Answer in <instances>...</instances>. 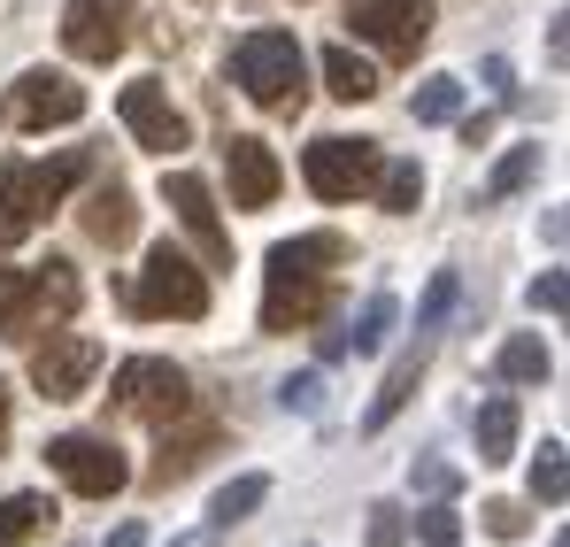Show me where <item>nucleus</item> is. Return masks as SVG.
I'll list each match as a JSON object with an SVG mask.
<instances>
[{
    "instance_id": "dca6fc26",
    "label": "nucleus",
    "mask_w": 570,
    "mask_h": 547,
    "mask_svg": "<svg viewBox=\"0 0 570 547\" xmlns=\"http://www.w3.org/2000/svg\"><path fill=\"white\" fill-rule=\"evenodd\" d=\"M86 232H94L100 247H131V232H139V208H131V185H116V178H100L94 193H86Z\"/></svg>"
},
{
    "instance_id": "b1692460",
    "label": "nucleus",
    "mask_w": 570,
    "mask_h": 547,
    "mask_svg": "<svg viewBox=\"0 0 570 547\" xmlns=\"http://www.w3.org/2000/svg\"><path fill=\"white\" fill-rule=\"evenodd\" d=\"M409 116H416V124H455V116H463V86H455V78H424L416 100H409Z\"/></svg>"
},
{
    "instance_id": "2eb2a0df",
    "label": "nucleus",
    "mask_w": 570,
    "mask_h": 547,
    "mask_svg": "<svg viewBox=\"0 0 570 547\" xmlns=\"http://www.w3.org/2000/svg\"><path fill=\"white\" fill-rule=\"evenodd\" d=\"M224 178H232V208H271L285 170L263 139H224Z\"/></svg>"
},
{
    "instance_id": "393cba45",
    "label": "nucleus",
    "mask_w": 570,
    "mask_h": 547,
    "mask_svg": "<svg viewBox=\"0 0 570 547\" xmlns=\"http://www.w3.org/2000/svg\"><path fill=\"white\" fill-rule=\"evenodd\" d=\"M371 193H379V201H385V208H393V216H409V208L424 201V170H416V163H385V170H379V185H371Z\"/></svg>"
},
{
    "instance_id": "6e6552de",
    "label": "nucleus",
    "mask_w": 570,
    "mask_h": 547,
    "mask_svg": "<svg viewBox=\"0 0 570 547\" xmlns=\"http://www.w3.org/2000/svg\"><path fill=\"white\" fill-rule=\"evenodd\" d=\"M379 170H385L379 139H316V147L301 155V178H308L316 201H363V193L379 185Z\"/></svg>"
},
{
    "instance_id": "f257e3e1",
    "label": "nucleus",
    "mask_w": 570,
    "mask_h": 547,
    "mask_svg": "<svg viewBox=\"0 0 570 547\" xmlns=\"http://www.w3.org/2000/svg\"><path fill=\"white\" fill-rule=\"evenodd\" d=\"M340 263H347V240L340 232H301L271 247V271H263V332H308L332 293H340Z\"/></svg>"
},
{
    "instance_id": "5701e85b",
    "label": "nucleus",
    "mask_w": 570,
    "mask_h": 547,
    "mask_svg": "<svg viewBox=\"0 0 570 547\" xmlns=\"http://www.w3.org/2000/svg\"><path fill=\"white\" fill-rule=\"evenodd\" d=\"M501 378H509V385H548V378H556V355H548L532 332H517V340L501 348Z\"/></svg>"
},
{
    "instance_id": "4c0bfd02",
    "label": "nucleus",
    "mask_w": 570,
    "mask_h": 547,
    "mask_svg": "<svg viewBox=\"0 0 570 547\" xmlns=\"http://www.w3.org/2000/svg\"><path fill=\"white\" fill-rule=\"evenodd\" d=\"M0 448H8V385H0Z\"/></svg>"
},
{
    "instance_id": "6ab92c4d",
    "label": "nucleus",
    "mask_w": 570,
    "mask_h": 547,
    "mask_svg": "<svg viewBox=\"0 0 570 547\" xmlns=\"http://www.w3.org/2000/svg\"><path fill=\"white\" fill-rule=\"evenodd\" d=\"M517 432H524L517 401H509V393H493V401L478 409V462H509V456H517Z\"/></svg>"
},
{
    "instance_id": "7ed1b4c3",
    "label": "nucleus",
    "mask_w": 570,
    "mask_h": 547,
    "mask_svg": "<svg viewBox=\"0 0 570 547\" xmlns=\"http://www.w3.org/2000/svg\"><path fill=\"white\" fill-rule=\"evenodd\" d=\"M86 178H94V155L86 147H70L55 163H8L0 170V247H23L70 201V185H86Z\"/></svg>"
},
{
    "instance_id": "aec40b11",
    "label": "nucleus",
    "mask_w": 570,
    "mask_h": 547,
    "mask_svg": "<svg viewBox=\"0 0 570 547\" xmlns=\"http://www.w3.org/2000/svg\"><path fill=\"white\" fill-rule=\"evenodd\" d=\"M216 448V424H200V432H186V440H170L163 432V456L147 462V486H178V478H193V462Z\"/></svg>"
},
{
    "instance_id": "ddd939ff",
    "label": "nucleus",
    "mask_w": 570,
    "mask_h": 547,
    "mask_svg": "<svg viewBox=\"0 0 570 547\" xmlns=\"http://www.w3.org/2000/svg\"><path fill=\"white\" fill-rule=\"evenodd\" d=\"M62 47L78 62H116L124 55V0H70L62 8Z\"/></svg>"
},
{
    "instance_id": "a878e982",
    "label": "nucleus",
    "mask_w": 570,
    "mask_h": 547,
    "mask_svg": "<svg viewBox=\"0 0 570 547\" xmlns=\"http://www.w3.org/2000/svg\"><path fill=\"white\" fill-rule=\"evenodd\" d=\"M385 332H393V293H371V309H363V324H347V355H379Z\"/></svg>"
},
{
    "instance_id": "bb28decb",
    "label": "nucleus",
    "mask_w": 570,
    "mask_h": 547,
    "mask_svg": "<svg viewBox=\"0 0 570 547\" xmlns=\"http://www.w3.org/2000/svg\"><path fill=\"white\" fill-rule=\"evenodd\" d=\"M563 494H570V470H563V440H548V448L532 456V501H548V509H556Z\"/></svg>"
},
{
    "instance_id": "72a5a7b5",
    "label": "nucleus",
    "mask_w": 570,
    "mask_h": 547,
    "mask_svg": "<svg viewBox=\"0 0 570 547\" xmlns=\"http://www.w3.org/2000/svg\"><path fill=\"white\" fill-rule=\"evenodd\" d=\"M416 486H424V494H440V501H448V494H455V486H463V470H455V462H440V456H424V462H416Z\"/></svg>"
},
{
    "instance_id": "7c9ffc66",
    "label": "nucleus",
    "mask_w": 570,
    "mask_h": 547,
    "mask_svg": "<svg viewBox=\"0 0 570 547\" xmlns=\"http://www.w3.org/2000/svg\"><path fill=\"white\" fill-rule=\"evenodd\" d=\"M416 533H424V547H463V517L440 501V509H424V517H416Z\"/></svg>"
},
{
    "instance_id": "412c9836",
    "label": "nucleus",
    "mask_w": 570,
    "mask_h": 547,
    "mask_svg": "<svg viewBox=\"0 0 570 547\" xmlns=\"http://www.w3.org/2000/svg\"><path fill=\"white\" fill-rule=\"evenodd\" d=\"M324 92H332V100H371V92H379V70H371L355 47H324Z\"/></svg>"
},
{
    "instance_id": "9b49d317",
    "label": "nucleus",
    "mask_w": 570,
    "mask_h": 547,
    "mask_svg": "<svg viewBox=\"0 0 570 547\" xmlns=\"http://www.w3.org/2000/svg\"><path fill=\"white\" fill-rule=\"evenodd\" d=\"M116 116H124V131H131L147 155H178L193 139V124L170 108V92L155 86V78H131V86L116 92Z\"/></svg>"
},
{
    "instance_id": "cd10ccee",
    "label": "nucleus",
    "mask_w": 570,
    "mask_h": 547,
    "mask_svg": "<svg viewBox=\"0 0 570 547\" xmlns=\"http://www.w3.org/2000/svg\"><path fill=\"white\" fill-rule=\"evenodd\" d=\"M532 178H540V147H509V155H501V170L485 178V193L501 201V193H524Z\"/></svg>"
},
{
    "instance_id": "473e14b6",
    "label": "nucleus",
    "mask_w": 570,
    "mask_h": 547,
    "mask_svg": "<svg viewBox=\"0 0 570 547\" xmlns=\"http://www.w3.org/2000/svg\"><path fill=\"white\" fill-rule=\"evenodd\" d=\"M524 525H532V517H524L517 501H485V533H493V540H524Z\"/></svg>"
},
{
    "instance_id": "2f4dec72",
    "label": "nucleus",
    "mask_w": 570,
    "mask_h": 547,
    "mask_svg": "<svg viewBox=\"0 0 570 547\" xmlns=\"http://www.w3.org/2000/svg\"><path fill=\"white\" fill-rule=\"evenodd\" d=\"M524 301H532L540 316H563V309H570V277H563V271H540V277H532V293H524Z\"/></svg>"
},
{
    "instance_id": "f704fd0d",
    "label": "nucleus",
    "mask_w": 570,
    "mask_h": 547,
    "mask_svg": "<svg viewBox=\"0 0 570 547\" xmlns=\"http://www.w3.org/2000/svg\"><path fill=\"white\" fill-rule=\"evenodd\" d=\"M401 540H409V517H401L393 501H379V509H371V547H401Z\"/></svg>"
},
{
    "instance_id": "4be33fe9",
    "label": "nucleus",
    "mask_w": 570,
    "mask_h": 547,
    "mask_svg": "<svg viewBox=\"0 0 570 547\" xmlns=\"http://www.w3.org/2000/svg\"><path fill=\"white\" fill-rule=\"evenodd\" d=\"M47 517H55V509H47V494H8V501H0V547L39 540V533H47Z\"/></svg>"
},
{
    "instance_id": "c756f323",
    "label": "nucleus",
    "mask_w": 570,
    "mask_h": 547,
    "mask_svg": "<svg viewBox=\"0 0 570 547\" xmlns=\"http://www.w3.org/2000/svg\"><path fill=\"white\" fill-rule=\"evenodd\" d=\"M448 309H455V271H432V285H424V309H416V332H432Z\"/></svg>"
},
{
    "instance_id": "20e7f679",
    "label": "nucleus",
    "mask_w": 570,
    "mask_h": 547,
    "mask_svg": "<svg viewBox=\"0 0 570 547\" xmlns=\"http://www.w3.org/2000/svg\"><path fill=\"white\" fill-rule=\"evenodd\" d=\"M232 78H239V92H247L255 108H301V92H308V55H301L293 31H247V39L232 47Z\"/></svg>"
},
{
    "instance_id": "f03ea898",
    "label": "nucleus",
    "mask_w": 570,
    "mask_h": 547,
    "mask_svg": "<svg viewBox=\"0 0 570 547\" xmlns=\"http://www.w3.org/2000/svg\"><path fill=\"white\" fill-rule=\"evenodd\" d=\"M78 301H86V285H78V263H62V255H47V263H0V340L31 348L39 332L70 324Z\"/></svg>"
},
{
    "instance_id": "f3484780",
    "label": "nucleus",
    "mask_w": 570,
    "mask_h": 547,
    "mask_svg": "<svg viewBox=\"0 0 570 547\" xmlns=\"http://www.w3.org/2000/svg\"><path fill=\"white\" fill-rule=\"evenodd\" d=\"M424 363H432V348H424V340H416V348H409V355H401V363L385 370L379 401H371V409H363V432H385V424H393V417H401V409H409V393H416V385H424Z\"/></svg>"
},
{
    "instance_id": "f8f14e48",
    "label": "nucleus",
    "mask_w": 570,
    "mask_h": 547,
    "mask_svg": "<svg viewBox=\"0 0 570 547\" xmlns=\"http://www.w3.org/2000/svg\"><path fill=\"white\" fill-rule=\"evenodd\" d=\"M163 201L178 208V224L193 232L200 263H216V271H224V263H232V232H224V216H216V193L193 178V170H170V178H163Z\"/></svg>"
},
{
    "instance_id": "c85d7f7f",
    "label": "nucleus",
    "mask_w": 570,
    "mask_h": 547,
    "mask_svg": "<svg viewBox=\"0 0 570 547\" xmlns=\"http://www.w3.org/2000/svg\"><path fill=\"white\" fill-rule=\"evenodd\" d=\"M278 401L293 409V417H316V409H324V378H316V370H301V378H285V385H278Z\"/></svg>"
},
{
    "instance_id": "4468645a",
    "label": "nucleus",
    "mask_w": 570,
    "mask_h": 547,
    "mask_svg": "<svg viewBox=\"0 0 570 547\" xmlns=\"http://www.w3.org/2000/svg\"><path fill=\"white\" fill-rule=\"evenodd\" d=\"M16 116H23L31 131H47V124H78V116H86V86L62 78V70H23V78H16Z\"/></svg>"
},
{
    "instance_id": "a211bd4d",
    "label": "nucleus",
    "mask_w": 570,
    "mask_h": 547,
    "mask_svg": "<svg viewBox=\"0 0 570 547\" xmlns=\"http://www.w3.org/2000/svg\"><path fill=\"white\" fill-rule=\"evenodd\" d=\"M263 501H271V478H263V470H239L232 486H216V501H208V525H216V533H232V525H247Z\"/></svg>"
},
{
    "instance_id": "39448f33",
    "label": "nucleus",
    "mask_w": 570,
    "mask_h": 547,
    "mask_svg": "<svg viewBox=\"0 0 570 547\" xmlns=\"http://www.w3.org/2000/svg\"><path fill=\"white\" fill-rule=\"evenodd\" d=\"M124 301H131V316H155V324H163V316L200 324V316H208V271L163 240V247H147V263L131 271V293H124Z\"/></svg>"
},
{
    "instance_id": "1a4fd4ad",
    "label": "nucleus",
    "mask_w": 570,
    "mask_h": 547,
    "mask_svg": "<svg viewBox=\"0 0 570 547\" xmlns=\"http://www.w3.org/2000/svg\"><path fill=\"white\" fill-rule=\"evenodd\" d=\"M347 23H355V39H371L379 55L416 62V55L432 47V23H440V16H432L424 0H355V16H347Z\"/></svg>"
},
{
    "instance_id": "0eeeda50",
    "label": "nucleus",
    "mask_w": 570,
    "mask_h": 547,
    "mask_svg": "<svg viewBox=\"0 0 570 547\" xmlns=\"http://www.w3.org/2000/svg\"><path fill=\"white\" fill-rule=\"evenodd\" d=\"M47 470H55L78 501H108V494L131 486V462H124V448H116L108 432H62V440L47 448Z\"/></svg>"
},
{
    "instance_id": "e433bc0d",
    "label": "nucleus",
    "mask_w": 570,
    "mask_h": 547,
    "mask_svg": "<svg viewBox=\"0 0 570 547\" xmlns=\"http://www.w3.org/2000/svg\"><path fill=\"white\" fill-rule=\"evenodd\" d=\"M170 547H216V525H208V533H178Z\"/></svg>"
},
{
    "instance_id": "c9c22d12",
    "label": "nucleus",
    "mask_w": 570,
    "mask_h": 547,
    "mask_svg": "<svg viewBox=\"0 0 570 547\" xmlns=\"http://www.w3.org/2000/svg\"><path fill=\"white\" fill-rule=\"evenodd\" d=\"M108 547H147V525H116V533H108Z\"/></svg>"
},
{
    "instance_id": "58836bf2",
    "label": "nucleus",
    "mask_w": 570,
    "mask_h": 547,
    "mask_svg": "<svg viewBox=\"0 0 570 547\" xmlns=\"http://www.w3.org/2000/svg\"><path fill=\"white\" fill-rule=\"evenodd\" d=\"M556 547H563V540H556Z\"/></svg>"
},
{
    "instance_id": "423d86ee",
    "label": "nucleus",
    "mask_w": 570,
    "mask_h": 547,
    "mask_svg": "<svg viewBox=\"0 0 570 547\" xmlns=\"http://www.w3.org/2000/svg\"><path fill=\"white\" fill-rule=\"evenodd\" d=\"M108 409L116 417H131V424H178L193 417V378L170 355H131V363L116 370V385H108Z\"/></svg>"
},
{
    "instance_id": "9d476101",
    "label": "nucleus",
    "mask_w": 570,
    "mask_h": 547,
    "mask_svg": "<svg viewBox=\"0 0 570 547\" xmlns=\"http://www.w3.org/2000/svg\"><path fill=\"white\" fill-rule=\"evenodd\" d=\"M94 370H100V340H86V332H47L31 348V385L47 401H78L94 385Z\"/></svg>"
}]
</instances>
